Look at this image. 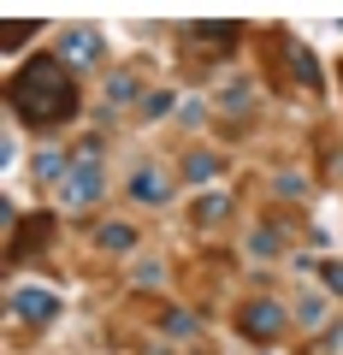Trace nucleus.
Returning <instances> with one entry per match:
<instances>
[{"label": "nucleus", "mask_w": 343, "mask_h": 355, "mask_svg": "<svg viewBox=\"0 0 343 355\" xmlns=\"http://www.w3.org/2000/svg\"><path fill=\"white\" fill-rule=\"evenodd\" d=\"M213 172H219V154H190L184 160V178H195V184H207Z\"/></svg>", "instance_id": "f8f14e48"}, {"label": "nucleus", "mask_w": 343, "mask_h": 355, "mask_svg": "<svg viewBox=\"0 0 343 355\" xmlns=\"http://www.w3.org/2000/svg\"><path fill=\"white\" fill-rule=\"evenodd\" d=\"M237 42H243V24H190L184 30V65H219V60H231L237 53Z\"/></svg>", "instance_id": "20e7f679"}, {"label": "nucleus", "mask_w": 343, "mask_h": 355, "mask_svg": "<svg viewBox=\"0 0 343 355\" xmlns=\"http://www.w3.org/2000/svg\"><path fill=\"white\" fill-rule=\"evenodd\" d=\"M319 279H326V291L343 296V261H326V266H319Z\"/></svg>", "instance_id": "dca6fc26"}, {"label": "nucleus", "mask_w": 343, "mask_h": 355, "mask_svg": "<svg viewBox=\"0 0 343 355\" xmlns=\"http://www.w3.org/2000/svg\"><path fill=\"white\" fill-rule=\"evenodd\" d=\"M142 113H148V119L172 113V95H166V89H160V95H142Z\"/></svg>", "instance_id": "2eb2a0df"}, {"label": "nucleus", "mask_w": 343, "mask_h": 355, "mask_svg": "<svg viewBox=\"0 0 343 355\" xmlns=\"http://www.w3.org/2000/svg\"><path fill=\"white\" fill-rule=\"evenodd\" d=\"M6 107H12L30 130H53V125H71L77 119L83 89H77L71 65H65L60 53H30V60L6 77Z\"/></svg>", "instance_id": "f257e3e1"}, {"label": "nucleus", "mask_w": 343, "mask_h": 355, "mask_svg": "<svg viewBox=\"0 0 343 355\" xmlns=\"http://www.w3.org/2000/svg\"><path fill=\"white\" fill-rule=\"evenodd\" d=\"M130 202H142V207L172 202V178H166V172H137V178H130Z\"/></svg>", "instance_id": "1a4fd4ad"}, {"label": "nucleus", "mask_w": 343, "mask_h": 355, "mask_svg": "<svg viewBox=\"0 0 343 355\" xmlns=\"http://www.w3.org/2000/svg\"><path fill=\"white\" fill-rule=\"evenodd\" d=\"M53 225H60V214H53V207L24 214V219L12 225V237H6V261H30V254H42V249H48V237H53Z\"/></svg>", "instance_id": "39448f33"}, {"label": "nucleus", "mask_w": 343, "mask_h": 355, "mask_svg": "<svg viewBox=\"0 0 343 355\" xmlns=\"http://www.w3.org/2000/svg\"><path fill=\"white\" fill-rule=\"evenodd\" d=\"M60 60L71 65V71H89V65H101V30H65L60 36Z\"/></svg>", "instance_id": "0eeeda50"}, {"label": "nucleus", "mask_w": 343, "mask_h": 355, "mask_svg": "<svg viewBox=\"0 0 343 355\" xmlns=\"http://www.w3.org/2000/svg\"><path fill=\"white\" fill-rule=\"evenodd\" d=\"M95 243L113 249V254H125V249H137V231H130V225H101V231H95Z\"/></svg>", "instance_id": "9d476101"}, {"label": "nucleus", "mask_w": 343, "mask_h": 355, "mask_svg": "<svg viewBox=\"0 0 343 355\" xmlns=\"http://www.w3.org/2000/svg\"><path fill=\"white\" fill-rule=\"evenodd\" d=\"M107 101H137V77H130V71H118L113 83H107Z\"/></svg>", "instance_id": "4468645a"}, {"label": "nucleus", "mask_w": 343, "mask_h": 355, "mask_svg": "<svg viewBox=\"0 0 343 355\" xmlns=\"http://www.w3.org/2000/svg\"><path fill=\"white\" fill-rule=\"evenodd\" d=\"M237 331L249 343H279L284 338V308L272 302V296H254V302L237 308Z\"/></svg>", "instance_id": "423d86ee"}, {"label": "nucleus", "mask_w": 343, "mask_h": 355, "mask_svg": "<svg viewBox=\"0 0 343 355\" xmlns=\"http://www.w3.org/2000/svg\"><path fill=\"white\" fill-rule=\"evenodd\" d=\"M12 314L30 320V326H48V320L60 314V296H48V291H12Z\"/></svg>", "instance_id": "6e6552de"}, {"label": "nucleus", "mask_w": 343, "mask_h": 355, "mask_svg": "<svg viewBox=\"0 0 343 355\" xmlns=\"http://www.w3.org/2000/svg\"><path fill=\"white\" fill-rule=\"evenodd\" d=\"M95 196H101V142H83L77 160H71V172H65V184H60V202L71 207V214H89Z\"/></svg>", "instance_id": "7ed1b4c3"}, {"label": "nucleus", "mask_w": 343, "mask_h": 355, "mask_svg": "<svg viewBox=\"0 0 343 355\" xmlns=\"http://www.w3.org/2000/svg\"><path fill=\"white\" fill-rule=\"evenodd\" d=\"M36 30H42L36 18H24V24H0V42H6V48H24V42L36 36Z\"/></svg>", "instance_id": "ddd939ff"}, {"label": "nucleus", "mask_w": 343, "mask_h": 355, "mask_svg": "<svg viewBox=\"0 0 343 355\" xmlns=\"http://www.w3.org/2000/svg\"><path fill=\"white\" fill-rule=\"evenodd\" d=\"M261 53H267L261 71H267V83L279 89V95H319V65L290 30H267V36H261Z\"/></svg>", "instance_id": "f03ea898"}, {"label": "nucleus", "mask_w": 343, "mask_h": 355, "mask_svg": "<svg viewBox=\"0 0 343 355\" xmlns=\"http://www.w3.org/2000/svg\"><path fill=\"white\" fill-rule=\"evenodd\" d=\"M225 214H231L225 196H202V202H195V225H219Z\"/></svg>", "instance_id": "9b49d317"}]
</instances>
